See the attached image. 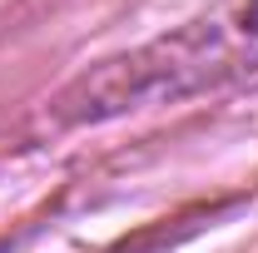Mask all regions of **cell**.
Segmentation results:
<instances>
[{
  "label": "cell",
  "mask_w": 258,
  "mask_h": 253,
  "mask_svg": "<svg viewBox=\"0 0 258 253\" xmlns=\"http://www.w3.org/2000/svg\"><path fill=\"white\" fill-rule=\"evenodd\" d=\"M253 65H258V0H243L228 15L194 20L189 30L164 35L134 55L95 65L55 99V119L90 124V119H109V114L164 104V99L174 104V99H189Z\"/></svg>",
  "instance_id": "obj_1"
}]
</instances>
